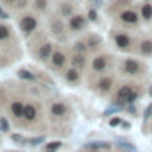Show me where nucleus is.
<instances>
[{"label": "nucleus", "mask_w": 152, "mask_h": 152, "mask_svg": "<svg viewBox=\"0 0 152 152\" xmlns=\"http://www.w3.org/2000/svg\"><path fill=\"white\" fill-rule=\"evenodd\" d=\"M9 38H11V27L6 25V23H0V43L7 41Z\"/></svg>", "instance_id": "nucleus-22"}, {"label": "nucleus", "mask_w": 152, "mask_h": 152, "mask_svg": "<svg viewBox=\"0 0 152 152\" xmlns=\"http://www.w3.org/2000/svg\"><path fill=\"white\" fill-rule=\"evenodd\" d=\"M66 61H68V57H66V54L63 52V50H54V54H52V57H50V66L52 68H56V70H61V68H64V64H66Z\"/></svg>", "instance_id": "nucleus-13"}, {"label": "nucleus", "mask_w": 152, "mask_h": 152, "mask_svg": "<svg viewBox=\"0 0 152 152\" xmlns=\"http://www.w3.org/2000/svg\"><path fill=\"white\" fill-rule=\"evenodd\" d=\"M88 27V18L81 13H75L72 18H68V31L70 32H83Z\"/></svg>", "instance_id": "nucleus-7"}, {"label": "nucleus", "mask_w": 152, "mask_h": 152, "mask_svg": "<svg viewBox=\"0 0 152 152\" xmlns=\"http://www.w3.org/2000/svg\"><path fill=\"white\" fill-rule=\"evenodd\" d=\"M145 72H147V66L140 59L127 57L122 63V73L127 75V77H141V75H145Z\"/></svg>", "instance_id": "nucleus-2"}, {"label": "nucleus", "mask_w": 152, "mask_h": 152, "mask_svg": "<svg viewBox=\"0 0 152 152\" xmlns=\"http://www.w3.org/2000/svg\"><path fill=\"white\" fill-rule=\"evenodd\" d=\"M70 63H72V66L73 68H77V70H84L86 68V64H88V59H86V54H73L72 57H70Z\"/></svg>", "instance_id": "nucleus-16"}, {"label": "nucleus", "mask_w": 152, "mask_h": 152, "mask_svg": "<svg viewBox=\"0 0 152 152\" xmlns=\"http://www.w3.org/2000/svg\"><path fill=\"white\" fill-rule=\"evenodd\" d=\"M4 4H9V6H15L16 9H20V7H23L25 6V0H2Z\"/></svg>", "instance_id": "nucleus-25"}, {"label": "nucleus", "mask_w": 152, "mask_h": 152, "mask_svg": "<svg viewBox=\"0 0 152 152\" xmlns=\"http://www.w3.org/2000/svg\"><path fill=\"white\" fill-rule=\"evenodd\" d=\"M38 116H39V109L34 106V104H25V107H23V120L25 122H29V124H32V122H36L38 120Z\"/></svg>", "instance_id": "nucleus-14"}, {"label": "nucleus", "mask_w": 152, "mask_h": 152, "mask_svg": "<svg viewBox=\"0 0 152 152\" xmlns=\"http://www.w3.org/2000/svg\"><path fill=\"white\" fill-rule=\"evenodd\" d=\"M138 54L141 57H150L152 56V38H145L138 43Z\"/></svg>", "instance_id": "nucleus-15"}, {"label": "nucleus", "mask_w": 152, "mask_h": 152, "mask_svg": "<svg viewBox=\"0 0 152 152\" xmlns=\"http://www.w3.org/2000/svg\"><path fill=\"white\" fill-rule=\"evenodd\" d=\"M111 38H113V43H115V47H116L118 50L127 52V50L132 48L134 39H132V36H131L129 32H124V31H113Z\"/></svg>", "instance_id": "nucleus-3"}, {"label": "nucleus", "mask_w": 152, "mask_h": 152, "mask_svg": "<svg viewBox=\"0 0 152 152\" xmlns=\"http://www.w3.org/2000/svg\"><path fill=\"white\" fill-rule=\"evenodd\" d=\"M68 113H70V109H68V106L64 102H54V104H50V116L54 120H63V118L68 116Z\"/></svg>", "instance_id": "nucleus-11"}, {"label": "nucleus", "mask_w": 152, "mask_h": 152, "mask_svg": "<svg viewBox=\"0 0 152 152\" xmlns=\"http://www.w3.org/2000/svg\"><path fill=\"white\" fill-rule=\"evenodd\" d=\"M88 52H90V50H88V45H86L84 39L75 41V45H73V54H88Z\"/></svg>", "instance_id": "nucleus-21"}, {"label": "nucleus", "mask_w": 152, "mask_h": 152, "mask_svg": "<svg viewBox=\"0 0 152 152\" xmlns=\"http://www.w3.org/2000/svg\"><path fill=\"white\" fill-rule=\"evenodd\" d=\"M59 147H61V141H52V143H48V145L45 147V150H43V152H56Z\"/></svg>", "instance_id": "nucleus-26"}, {"label": "nucleus", "mask_w": 152, "mask_h": 152, "mask_svg": "<svg viewBox=\"0 0 152 152\" xmlns=\"http://www.w3.org/2000/svg\"><path fill=\"white\" fill-rule=\"evenodd\" d=\"M147 2H148V0H147Z\"/></svg>", "instance_id": "nucleus-34"}, {"label": "nucleus", "mask_w": 152, "mask_h": 152, "mask_svg": "<svg viewBox=\"0 0 152 152\" xmlns=\"http://www.w3.org/2000/svg\"><path fill=\"white\" fill-rule=\"evenodd\" d=\"M75 15V6L72 2H61L59 4V16L61 18H72Z\"/></svg>", "instance_id": "nucleus-17"}, {"label": "nucleus", "mask_w": 152, "mask_h": 152, "mask_svg": "<svg viewBox=\"0 0 152 152\" xmlns=\"http://www.w3.org/2000/svg\"><path fill=\"white\" fill-rule=\"evenodd\" d=\"M120 124H122L120 118H111V120H109V125H113V127H115V125H120Z\"/></svg>", "instance_id": "nucleus-30"}, {"label": "nucleus", "mask_w": 152, "mask_h": 152, "mask_svg": "<svg viewBox=\"0 0 152 152\" xmlns=\"http://www.w3.org/2000/svg\"><path fill=\"white\" fill-rule=\"evenodd\" d=\"M91 72L93 73H99V75H104L109 66H111V56L109 54H97L93 59H91Z\"/></svg>", "instance_id": "nucleus-4"}, {"label": "nucleus", "mask_w": 152, "mask_h": 152, "mask_svg": "<svg viewBox=\"0 0 152 152\" xmlns=\"http://www.w3.org/2000/svg\"><path fill=\"white\" fill-rule=\"evenodd\" d=\"M52 54H54V43L52 41H43L41 47L36 50V59L39 63H47V61H50Z\"/></svg>", "instance_id": "nucleus-9"}, {"label": "nucleus", "mask_w": 152, "mask_h": 152, "mask_svg": "<svg viewBox=\"0 0 152 152\" xmlns=\"http://www.w3.org/2000/svg\"><path fill=\"white\" fill-rule=\"evenodd\" d=\"M84 41H86V45H88V50H90V52H95V50H99V48L102 47V38H100V36H97V34H90Z\"/></svg>", "instance_id": "nucleus-18"}, {"label": "nucleus", "mask_w": 152, "mask_h": 152, "mask_svg": "<svg viewBox=\"0 0 152 152\" xmlns=\"http://www.w3.org/2000/svg\"><path fill=\"white\" fill-rule=\"evenodd\" d=\"M113 88H115V77L113 75H102L95 84V90L100 95H109L113 91Z\"/></svg>", "instance_id": "nucleus-8"}, {"label": "nucleus", "mask_w": 152, "mask_h": 152, "mask_svg": "<svg viewBox=\"0 0 152 152\" xmlns=\"http://www.w3.org/2000/svg\"><path fill=\"white\" fill-rule=\"evenodd\" d=\"M140 95H141V90L138 86H134V84H122L116 90V93H115V102L118 106H125V104L131 106V104H134L140 99Z\"/></svg>", "instance_id": "nucleus-1"}, {"label": "nucleus", "mask_w": 152, "mask_h": 152, "mask_svg": "<svg viewBox=\"0 0 152 152\" xmlns=\"http://www.w3.org/2000/svg\"><path fill=\"white\" fill-rule=\"evenodd\" d=\"M143 116H145V120H148V118L152 116V104H150V106L145 109V115H143Z\"/></svg>", "instance_id": "nucleus-29"}, {"label": "nucleus", "mask_w": 152, "mask_h": 152, "mask_svg": "<svg viewBox=\"0 0 152 152\" xmlns=\"http://www.w3.org/2000/svg\"><path fill=\"white\" fill-rule=\"evenodd\" d=\"M88 18L93 20V22H97V11H95V9H90V11H88Z\"/></svg>", "instance_id": "nucleus-28"}, {"label": "nucleus", "mask_w": 152, "mask_h": 152, "mask_svg": "<svg viewBox=\"0 0 152 152\" xmlns=\"http://www.w3.org/2000/svg\"><path fill=\"white\" fill-rule=\"evenodd\" d=\"M13 152H18V150H13Z\"/></svg>", "instance_id": "nucleus-33"}, {"label": "nucleus", "mask_w": 152, "mask_h": 152, "mask_svg": "<svg viewBox=\"0 0 152 152\" xmlns=\"http://www.w3.org/2000/svg\"><path fill=\"white\" fill-rule=\"evenodd\" d=\"M20 77H23V79H29V81H34V79H36L34 75H32V73H29L27 70H20Z\"/></svg>", "instance_id": "nucleus-27"}, {"label": "nucleus", "mask_w": 152, "mask_h": 152, "mask_svg": "<svg viewBox=\"0 0 152 152\" xmlns=\"http://www.w3.org/2000/svg\"><path fill=\"white\" fill-rule=\"evenodd\" d=\"M18 25H20V31H22L25 36H29V34H32V32H36V31H38V27H39V22H38V18H36L34 15H31V13H25L23 16H20V20H18Z\"/></svg>", "instance_id": "nucleus-5"}, {"label": "nucleus", "mask_w": 152, "mask_h": 152, "mask_svg": "<svg viewBox=\"0 0 152 152\" xmlns=\"http://www.w3.org/2000/svg\"><path fill=\"white\" fill-rule=\"evenodd\" d=\"M2 127H4V131H9V125H7V122L2 118Z\"/></svg>", "instance_id": "nucleus-31"}, {"label": "nucleus", "mask_w": 152, "mask_h": 152, "mask_svg": "<svg viewBox=\"0 0 152 152\" xmlns=\"http://www.w3.org/2000/svg\"><path fill=\"white\" fill-rule=\"evenodd\" d=\"M140 18L143 22H150L152 20V4L150 2H143L140 7Z\"/></svg>", "instance_id": "nucleus-20"}, {"label": "nucleus", "mask_w": 152, "mask_h": 152, "mask_svg": "<svg viewBox=\"0 0 152 152\" xmlns=\"http://www.w3.org/2000/svg\"><path fill=\"white\" fill-rule=\"evenodd\" d=\"M118 22L127 25V27H138L140 23V13L134 11L132 7H127V9H122L118 11Z\"/></svg>", "instance_id": "nucleus-6"}, {"label": "nucleus", "mask_w": 152, "mask_h": 152, "mask_svg": "<svg viewBox=\"0 0 152 152\" xmlns=\"http://www.w3.org/2000/svg\"><path fill=\"white\" fill-rule=\"evenodd\" d=\"M0 18H7V15H6V13H4L2 9H0Z\"/></svg>", "instance_id": "nucleus-32"}, {"label": "nucleus", "mask_w": 152, "mask_h": 152, "mask_svg": "<svg viewBox=\"0 0 152 152\" xmlns=\"http://www.w3.org/2000/svg\"><path fill=\"white\" fill-rule=\"evenodd\" d=\"M34 7L38 13H45L48 7V0H34Z\"/></svg>", "instance_id": "nucleus-24"}, {"label": "nucleus", "mask_w": 152, "mask_h": 152, "mask_svg": "<svg viewBox=\"0 0 152 152\" xmlns=\"http://www.w3.org/2000/svg\"><path fill=\"white\" fill-rule=\"evenodd\" d=\"M86 148H90V150H100V148H111V145L107 141H93V143H88Z\"/></svg>", "instance_id": "nucleus-23"}, {"label": "nucleus", "mask_w": 152, "mask_h": 152, "mask_svg": "<svg viewBox=\"0 0 152 152\" xmlns=\"http://www.w3.org/2000/svg\"><path fill=\"white\" fill-rule=\"evenodd\" d=\"M63 77H64V81H66L68 84L77 86V84L81 83V79H83V75H81V70L70 66V68H66V70L63 72Z\"/></svg>", "instance_id": "nucleus-12"}, {"label": "nucleus", "mask_w": 152, "mask_h": 152, "mask_svg": "<svg viewBox=\"0 0 152 152\" xmlns=\"http://www.w3.org/2000/svg\"><path fill=\"white\" fill-rule=\"evenodd\" d=\"M50 32L56 36V38H64V34H66V25H64V22H63V18L61 16H54V18H50Z\"/></svg>", "instance_id": "nucleus-10"}, {"label": "nucleus", "mask_w": 152, "mask_h": 152, "mask_svg": "<svg viewBox=\"0 0 152 152\" xmlns=\"http://www.w3.org/2000/svg\"><path fill=\"white\" fill-rule=\"evenodd\" d=\"M23 107H25V104L22 100H13L11 106H9V111L15 118H22L23 116Z\"/></svg>", "instance_id": "nucleus-19"}]
</instances>
